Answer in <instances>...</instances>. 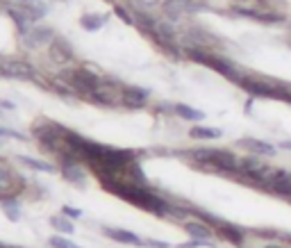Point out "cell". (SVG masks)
I'll return each instance as SVG.
<instances>
[{
    "mask_svg": "<svg viewBox=\"0 0 291 248\" xmlns=\"http://www.w3.org/2000/svg\"><path fill=\"white\" fill-rule=\"evenodd\" d=\"M148 100V91L141 87H128L123 89V103L128 107H144Z\"/></svg>",
    "mask_w": 291,
    "mask_h": 248,
    "instance_id": "9",
    "label": "cell"
},
{
    "mask_svg": "<svg viewBox=\"0 0 291 248\" xmlns=\"http://www.w3.org/2000/svg\"><path fill=\"white\" fill-rule=\"evenodd\" d=\"M280 148H284V150H291V141H282V144H280Z\"/></svg>",
    "mask_w": 291,
    "mask_h": 248,
    "instance_id": "24",
    "label": "cell"
},
{
    "mask_svg": "<svg viewBox=\"0 0 291 248\" xmlns=\"http://www.w3.org/2000/svg\"><path fill=\"white\" fill-rule=\"evenodd\" d=\"M193 12H198L196 0H166L164 3V14L173 21L182 18L184 14H193Z\"/></svg>",
    "mask_w": 291,
    "mask_h": 248,
    "instance_id": "6",
    "label": "cell"
},
{
    "mask_svg": "<svg viewBox=\"0 0 291 248\" xmlns=\"http://www.w3.org/2000/svg\"><path fill=\"white\" fill-rule=\"evenodd\" d=\"M64 214H66V216H73V219H77V216H82L80 209H73V207H64Z\"/></svg>",
    "mask_w": 291,
    "mask_h": 248,
    "instance_id": "23",
    "label": "cell"
},
{
    "mask_svg": "<svg viewBox=\"0 0 291 248\" xmlns=\"http://www.w3.org/2000/svg\"><path fill=\"white\" fill-rule=\"evenodd\" d=\"M237 16L257 21V23H266V25H275V23H284V14L275 12L273 7H235Z\"/></svg>",
    "mask_w": 291,
    "mask_h": 248,
    "instance_id": "2",
    "label": "cell"
},
{
    "mask_svg": "<svg viewBox=\"0 0 291 248\" xmlns=\"http://www.w3.org/2000/svg\"><path fill=\"white\" fill-rule=\"evenodd\" d=\"M219 235L235 246H243V232L230 223H219Z\"/></svg>",
    "mask_w": 291,
    "mask_h": 248,
    "instance_id": "12",
    "label": "cell"
},
{
    "mask_svg": "<svg viewBox=\"0 0 291 248\" xmlns=\"http://www.w3.org/2000/svg\"><path fill=\"white\" fill-rule=\"evenodd\" d=\"M107 21V16H82V25L87 30H98Z\"/></svg>",
    "mask_w": 291,
    "mask_h": 248,
    "instance_id": "21",
    "label": "cell"
},
{
    "mask_svg": "<svg viewBox=\"0 0 291 248\" xmlns=\"http://www.w3.org/2000/svg\"><path fill=\"white\" fill-rule=\"evenodd\" d=\"M50 225H52L55 230L64 232V235H73V232H75V225H73L68 219H64V216H52V219H50Z\"/></svg>",
    "mask_w": 291,
    "mask_h": 248,
    "instance_id": "18",
    "label": "cell"
},
{
    "mask_svg": "<svg viewBox=\"0 0 291 248\" xmlns=\"http://www.w3.org/2000/svg\"><path fill=\"white\" fill-rule=\"evenodd\" d=\"M23 180L7 166H0V198H14L23 189Z\"/></svg>",
    "mask_w": 291,
    "mask_h": 248,
    "instance_id": "5",
    "label": "cell"
},
{
    "mask_svg": "<svg viewBox=\"0 0 291 248\" xmlns=\"http://www.w3.org/2000/svg\"><path fill=\"white\" fill-rule=\"evenodd\" d=\"M48 244L52 246V248H80L75 244V241H71V239H66V237H62V235H55L52 239L48 241Z\"/></svg>",
    "mask_w": 291,
    "mask_h": 248,
    "instance_id": "20",
    "label": "cell"
},
{
    "mask_svg": "<svg viewBox=\"0 0 291 248\" xmlns=\"http://www.w3.org/2000/svg\"><path fill=\"white\" fill-rule=\"evenodd\" d=\"M189 135H191L193 139H219L223 132L216 130V128H200V125H198V128H191V132H189Z\"/></svg>",
    "mask_w": 291,
    "mask_h": 248,
    "instance_id": "17",
    "label": "cell"
},
{
    "mask_svg": "<svg viewBox=\"0 0 291 248\" xmlns=\"http://www.w3.org/2000/svg\"><path fill=\"white\" fill-rule=\"evenodd\" d=\"M21 164L34 168V171H44V173H55V166L48 164V162H41V160H32V157H18Z\"/></svg>",
    "mask_w": 291,
    "mask_h": 248,
    "instance_id": "15",
    "label": "cell"
},
{
    "mask_svg": "<svg viewBox=\"0 0 291 248\" xmlns=\"http://www.w3.org/2000/svg\"><path fill=\"white\" fill-rule=\"evenodd\" d=\"M239 146H243L246 150H250L253 155L257 157H273L278 148H275L273 144H268V141H262V139H255V137H246V139H239Z\"/></svg>",
    "mask_w": 291,
    "mask_h": 248,
    "instance_id": "7",
    "label": "cell"
},
{
    "mask_svg": "<svg viewBox=\"0 0 291 248\" xmlns=\"http://www.w3.org/2000/svg\"><path fill=\"white\" fill-rule=\"evenodd\" d=\"M264 248H284V246H275V244H268V246H264Z\"/></svg>",
    "mask_w": 291,
    "mask_h": 248,
    "instance_id": "25",
    "label": "cell"
},
{
    "mask_svg": "<svg viewBox=\"0 0 291 248\" xmlns=\"http://www.w3.org/2000/svg\"><path fill=\"white\" fill-rule=\"evenodd\" d=\"M50 55H52V60H55L57 64H68V62L73 60L71 50H68L64 44H52L50 46Z\"/></svg>",
    "mask_w": 291,
    "mask_h": 248,
    "instance_id": "14",
    "label": "cell"
},
{
    "mask_svg": "<svg viewBox=\"0 0 291 248\" xmlns=\"http://www.w3.org/2000/svg\"><path fill=\"white\" fill-rule=\"evenodd\" d=\"M0 73L7 78H18V80H32L36 75L34 68L23 60H0Z\"/></svg>",
    "mask_w": 291,
    "mask_h": 248,
    "instance_id": "4",
    "label": "cell"
},
{
    "mask_svg": "<svg viewBox=\"0 0 291 248\" xmlns=\"http://www.w3.org/2000/svg\"><path fill=\"white\" fill-rule=\"evenodd\" d=\"M62 173H64L66 180H71V182H75V184H82L84 180H87V176H84V171L75 164V160H64Z\"/></svg>",
    "mask_w": 291,
    "mask_h": 248,
    "instance_id": "11",
    "label": "cell"
},
{
    "mask_svg": "<svg viewBox=\"0 0 291 248\" xmlns=\"http://www.w3.org/2000/svg\"><path fill=\"white\" fill-rule=\"evenodd\" d=\"M91 96L96 98L98 103H103V105H119L121 100H123V89H121L116 82L100 80L96 84V89L91 91Z\"/></svg>",
    "mask_w": 291,
    "mask_h": 248,
    "instance_id": "3",
    "label": "cell"
},
{
    "mask_svg": "<svg viewBox=\"0 0 291 248\" xmlns=\"http://www.w3.org/2000/svg\"><path fill=\"white\" fill-rule=\"evenodd\" d=\"M116 14H119V16H121V18H123V21H125V23H134V18H132V16H130V14H128V12H125V9H123V7H116Z\"/></svg>",
    "mask_w": 291,
    "mask_h": 248,
    "instance_id": "22",
    "label": "cell"
},
{
    "mask_svg": "<svg viewBox=\"0 0 291 248\" xmlns=\"http://www.w3.org/2000/svg\"><path fill=\"white\" fill-rule=\"evenodd\" d=\"M176 112L182 116V119H187V121H203L205 119V112L189 107V105H176Z\"/></svg>",
    "mask_w": 291,
    "mask_h": 248,
    "instance_id": "16",
    "label": "cell"
},
{
    "mask_svg": "<svg viewBox=\"0 0 291 248\" xmlns=\"http://www.w3.org/2000/svg\"><path fill=\"white\" fill-rule=\"evenodd\" d=\"M184 230L189 232V235L193 237V239H209L211 237V228L209 225H205V223H200V221H187L184 223Z\"/></svg>",
    "mask_w": 291,
    "mask_h": 248,
    "instance_id": "13",
    "label": "cell"
},
{
    "mask_svg": "<svg viewBox=\"0 0 291 248\" xmlns=\"http://www.w3.org/2000/svg\"><path fill=\"white\" fill-rule=\"evenodd\" d=\"M52 41V32L46 28H30V32L23 34V44L28 48H39V46H46Z\"/></svg>",
    "mask_w": 291,
    "mask_h": 248,
    "instance_id": "8",
    "label": "cell"
},
{
    "mask_svg": "<svg viewBox=\"0 0 291 248\" xmlns=\"http://www.w3.org/2000/svg\"><path fill=\"white\" fill-rule=\"evenodd\" d=\"M107 232V237H112L114 241H119V244H130V246H144L146 241H141L139 237L134 235V232H128V230H121V228H105Z\"/></svg>",
    "mask_w": 291,
    "mask_h": 248,
    "instance_id": "10",
    "label": "cell"
},
{
    "mask_svg": "<svg viewBox=\"0 0 291 248\" xmlns=\"http://www.w3.org/2000/svg\"><path fill=\"white\" fill-rule=\"evenodd\" d=\"M3 207H5V212H7L9 219H12V221H18L21 209H18V203H16V200H12V198H5V200H3Z\"/></svg>",
    "mask_w": 291,
    "mask_h": 248,
    "instance_id": "19",
    "label": "cell"
},
{
    "mask_svg": "<svg viewBox=\"0 0 291 248\" xmlns=\"http://www.w3.org/2000/svg\"><path fill=\"white\" fill-rule=\"evenodd\" d=\"M191 157L196 162H200L203 166H211V168H216V171H227V173L239 171V160H237L230 150L200 148V150H193Z\"/></svg>",
    "mask_w": 291,
    "mask_h": 248,
    "instance_id": "1",
    "label": "cell"
}]
</instances>
